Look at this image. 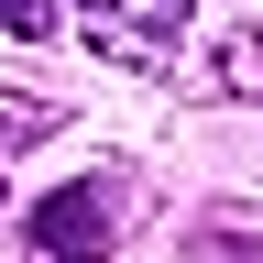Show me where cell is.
<instances>
[{
	"instance_id": "1",
	"label": "cell",
	"mask_w": 263,
	"mask_h": 263,
	"mask_svg": "<svg viewBox=\"0 0 263 263\" xmlns=\"http://www.w3.org/2000/svg\"><path fill=\"white\" fill-rule=\"evenodd\" d=\"M22 230H33V252H44V263H99V252H110V230H121V176H77V186H55Z\"/></svg>"
},
{
	"instance_id": "2",
	"label": "cell",
	"mask_w": 263,
	"mask_h": 263,
	"mask_svg": "<svg viewBox=\"0 0 263 263\" xmlns=\"http://www.w3.org/2000/svg\"><path fill=\"white\" fill-rule=\"evenodd\" d=\"M77 22H88L99 55H121V66H164V55H176V33H186V0H77Z\"/></svg>"
},
{
	"instance_id": "3",
	"label": "cell",
	"mask_w": 263,
	"mask_h": 263,
	"mask_svg": "<svg viewBox=\"0 0 263 263\" xmlns=\"http://www.w3.org/2000/svg\"><path fill=\"white\" fill-rule=\"evenodd\" d=\"M219 77L241 99H263V33H230V44H219Z\"/></svg>"
},
{
	"instance_id": "4",
	"label": "cell",
	"mask_w": 263,
	"mask_h": 263,
	"mask_svg": "<svg viewBox=\"0 0 263 263\" xmlns=\"http://www.w3.org/2000/svg\"><path fill=\"white\" fill-rule=\"evenodd\" d=\"M55 110H33V99H0V154H22V143H44Z\"/></svg>"
},
{
	"instance_id": "5",
	"label": "cell",
	"mask_w": 263,
	"mask_h": 263,
	"mask_svg": "<svg viewBox=\"0 0 263 263\" xmlns=\"http://www.w3.org/2000/svg\"><path fill=\"white\" fill-rule=\"evenodd\" d=\"M0 33H22V44H44V33H55V0H0Z\"/></svg>"
},
{
	"instance_id": "6",
	"label": "cell",
	"mask_w": 263,
	"mask_h": 263,
	"mask_svg": "<svg viewBox=\"0 0 263 263\" xmlns=\"http://www.w3.org/2000/svg\"><path fill=\"white\" fill-rule=\"evenodd\" d=\"M0 219H11V176H0Z\"/></svg>"
}]
</instances>
